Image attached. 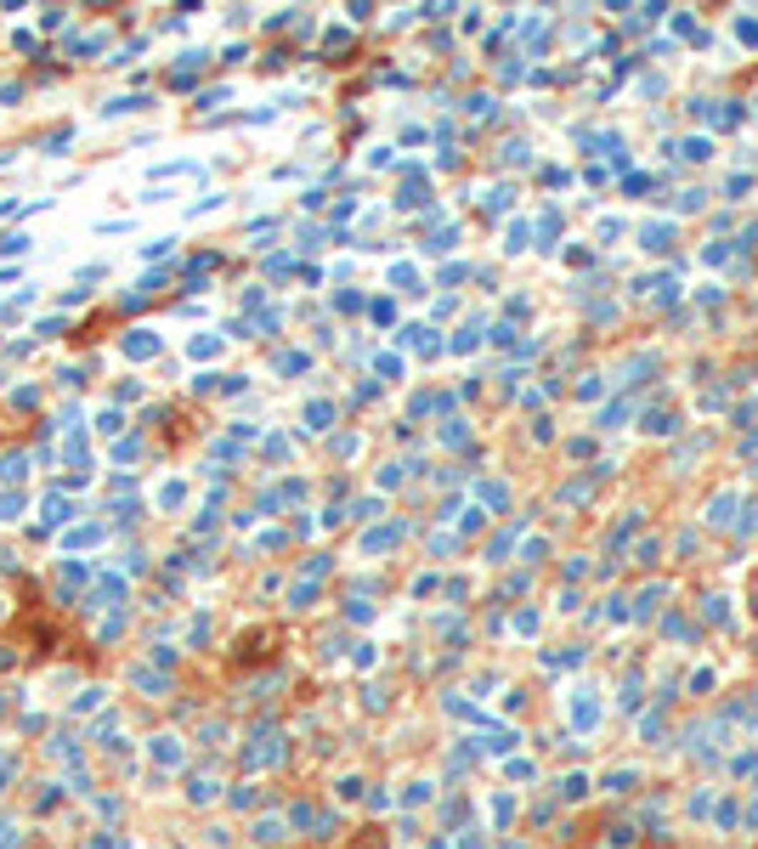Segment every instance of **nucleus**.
Segmentation results:
<instances>
[{"label": "nucleus", "instance_id": "obj_1", "mask_svg": "<svg viewBox=\"0 0 758 849\" xmlns=\"http://www.w3.org/2000/svg\"><path fill=\"white\" fill-rule=\"evenodd\" d=\"M69 516H74V504H69V498H46V527H63Z\"/></svg>", "mask_w": 758, "mask_h": 849}, {"label": "nucleus", "instance_id": "obj_2", "mask_svg": "<svg viewBox=\"0 0 758 849\" xmlns=\"http://www.w3.org/2000/svg\"><path fill=\"white\" fill-rule=\"evenodd\" d=\"M102 696H108V691H96V685H91V691H79V696H74V713H96V708H102Z\"/></svg>", "mask_w": 758, "mask_h": 849}, {"label": "nucleus", "instance_id": "obj_3", "mask_svg": "<svg viewBox=\"0 0 758 849\" xmlns=\"http://www.w3.org/2000/svg\"><path fill=\"white\" fill-rule=\"evenodd\" d=\"M85 543H102V527H74L69 533V549H85Z\"/></svg>", "mask_w": 758, "mask_h": 849}, {"label": "nucleus", "instance_id": "obj_4", "mask_svg": "<svg viewBox=\"0 0 758 849\" xmlns=\"http://www.w3.org/2000/svg\"><path fill=\"white\" fill-rule=\"evenodd\" d=\"M0 476L17 481V476H23V453H6V459H0Z\"/></svg>", "mask_w": 758, "mask_h": 849}, {"label": "nucleus", "instance_id": "obj_5", "mask_svg": "<svg viewBox=\"0 0 758 849\" xmlns=\"http://www.w3.org/2000/svg\"><path fill=\"white\" fill-rule=\"evenodd\" d=\"M153 753H158L164 765H176V742H170V736H158V742H153Z\"/></svg>", "mask_w": 758, "mask_h": 849}, {"label": "nucleus", "instance_id": "obj_6", "mask_svg": "<svg viewBox=\"0 0 758 849\" xmlns=\"http://www.w3.org/2000/svg\"><path fill=\"white\" fill-rule=\"evenodd\" d=\"M17 516V493H0V521H11Z\"/></svg>", "mask_w": 758, "mask_h": 849}, {"label": "nucleus", "instance_id": "obj_7", "mask_svg": "<svg viewBox=\"0 0 758 849\" xmlns=\"http://www.w3.org/2000/svg\"><path fill=\"white\" fill-rule=\"evenodd\" d=\"M91 849H113V838H108V833H102V838H96V844H91Z\"/></svg>", "mask_w": 758, "mask_h": 849}, {"label": "nucleus", "instance_id": "obj_8", "mask_svg": "<svg viewBox=\"0 0 758 849\" xmlns=\"http://www.w3.org/2000/svg\"><path fill=\"white\" fill-rule=\"evenodd\" d=\"M0 612H6V601H0Z\"/></svg>", "mask_w": 758, "mask_h": 849}]
</instances>
